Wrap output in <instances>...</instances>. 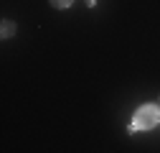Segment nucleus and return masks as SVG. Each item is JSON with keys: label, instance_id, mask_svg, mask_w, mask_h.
<instances>
[{"label": "nucleus", "instance_id": "1", "mask_svg": "<svg viewBox=\"0 0 160 153\" xmlns=\"http://www.w3.org/2000/svg\"><path fill=\"white\" fill-rule=\"evenodd\" d=\"M158 125H160V105H142V107H137L135 118H132L130 133H135V130H152Z\"/></svg>", "mask_w": 160, "mask_h": 153}, {"label": "nucleus", "instance_id": "2", "mask_svg": "<svg viewBox=\"0 0 160 153\" xmlns=\"http://www.w3.org/2000/svg\"><path fill=\"white\" fill-rule=\"evenodd\" d=\"M0 26H3V28H0V36H3V38H10V36H15V23H13V21H3Z\"/></svg>", "mask_w": 160, "mask_h": 153}, {"label": "nucleus", "instance_id": "3", "mask_svg": "<svg viewBox=\"0 0 160 153\" xmlns=\"http://www.w3.org/2000/svg\"><path fill=\"white\" fill-rule=\"evenodd\" d=\"M71 3H74V0H51V5H53V8H58V10H64V8H69Z\"/></svg>", "mask_w": 160, "mask_h": 153}, {"label": "nucleus", "instance_id": "4", "mask_svg": "<svg viewBox=\"0 0 160 153\" xmlns=\"http://www.w3.org/2000/svg\"><path fill=\"white\" fill-rule=\"evenodd\" d=\"M87 5H89V8H94V5H97V0H87Z\"/></svg>", "mask_w": 160, "mask_h": 153}]
</instances>
